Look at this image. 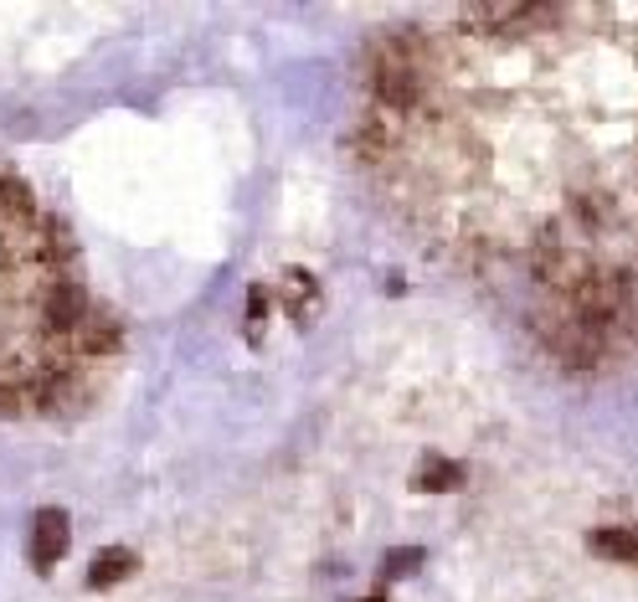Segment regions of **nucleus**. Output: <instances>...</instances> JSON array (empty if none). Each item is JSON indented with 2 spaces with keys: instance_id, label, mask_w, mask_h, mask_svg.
I'll use <instances>...</instances> for the list:
<instances>
[{
  "instance_id": "20e7f679",
  "label": "nucleus",
  "mask_w": 638,
  "mask_h": 602,
  "mask_svg": "<svg viewBox=\"0 0 638 602\" xmlns=\"http://www.w3.org/2000/svg\"><path fill=\"white\" fill-rule=\"evenodd\" d=\"M464 474H458V464H448V458H428V464L412 474V489H428V495H443V489H454Z\"/></svg>"
},
{
  "instance_id": "39448f33",
  "label": "nucleus",
  "mask_w": 638,
  "mask_h": 602,
  "mask_svg": "<svg viewBox=\"0 0 638 602\" xmlns=\"http://www.w3.org/2000/svg\"><path fill=\"white\" fill-rule=\"evenodd\" d=\"M418 561H422V552H418V546H407V552H397V556H391V561H381V587H387V582H397V577H407V571L418 567Z\"/></svg>"
},
{
  "instance_id": "423d86ee",
  "label": "nucleus",
  "mask_w": 638,
  "mask_h": 602,
  "mask_svg": "<svg viewBox=\"0 0 638 602\" xmlns=\"http://www.w3.org/2000/svg\"><path fill=\"white\" fill-rule=\"evenodd\" d=\"M361 602H387V592H376V598H361Z\"/></svg>"
},
{
  "instance_id": "f03ea898",
  "label": "nucleus",
  "mask_w": 638,
  "mask_h": 602,
  "mask_svg": "<svg viewBox=\"0 0 638 602\" xmlns=\"http://www.w3.org/2000/svg\"><path fill=\"white\" fill-rule=\"evenodd\" d=\"M139 571V556L129 546H109L103 556H93V567H88V587H118L129 582Z\"/></svg>"
},
{
  "instance_id": "f257e3e1",
  "label": "nucleus",
  "mask_w": 638,
  "mask_h": 602,
  "mask_svg": "<svg viewBox=\"0 0 638 602\" xmlns=\"http://www.w3.org/2000/svg\"><path fill=\"white\" fill-rule=\"evenodd\" d=\"M68 535H72V520L62 510H36L32 520V567L36 571H52L57 556L68 552Z\"/></svg>"
},
{
  "instance_id": "7ed1b4c3",
  "label": "nucleus",
  "mask_w": 638,
  "mask_h": 602,
  "mask_svg": "<svg viewBox=\"0 0 638 602\" xmlns=\"http://www.w3.org/2000/svg\"><path fill=\"white\" fill-rule=\"evenodd\" d=\"M588 546L607 561H638V535L634 531H592Z\"/></svg>"
}]
</instances>
